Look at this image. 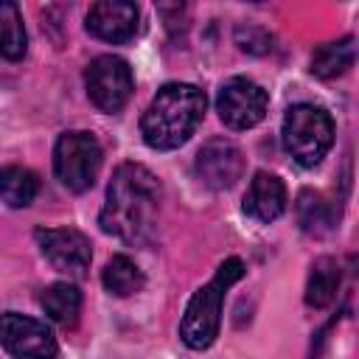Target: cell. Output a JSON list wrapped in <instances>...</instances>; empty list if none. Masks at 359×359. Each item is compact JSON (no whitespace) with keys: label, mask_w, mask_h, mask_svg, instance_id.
Here are the masks:
<instances>
[{"label":"cell","mask_w":359,"mask_h":359,"mask_svg":"<svg viewBox=\"0 0 359 359\" xmlns=\"http://www.w3.org/2000/svg\"><path fill=\"white\" fill-rule=\"evenodd\" d=\"M160 180L140 163H123L115 168L107 202L101 208L98 224L104 233L146 247L157 236V213H160Z\"/></svg>","instance_id":"1"},{"label":"cell","mask_w":359,"mask_h":359,"mask_svg":"<svg viewBox=\"0 0 359 359\" xmlns=\"http://www.w3.org/2000/svg\"><path fill=\"white\" fill-rule=\"evenodd\" d=\"M205 93L185 81H171L157 90L140 121V135L149 149H180L205 118Z\"/></svg>","instance_id":"2"},{"label":"cell","mask_w":359,"mask_h":359,"mask_svg":"<svg viewBox=\"0 0 359 359\" xmlns=\"http://www.w3.org/2000/svg\"><path fill=\"white\" fill-rule=\"evenodd\" d=\"M244 278V264L241 258H227L222 261V266L216 269V275L194 292V297L185 306V314L180 320V337L188 348L202 351L208 345H213V339L219 337V325H222V303L227 289Z\"/></svg>","instance_id":"3"},{"label":"cell","mask_w":359,"mask_h":359,"mask_svg":"<svg viewBox=\"0 0 359 359\" xmlns=\"http://www.w3.org/2000/svg\"><path fill=\"white\" fill-rule=\"evenodd\" d=\"M280 140L286 154L303 165L311 168L317 165L328 149L334 146V121L323 107L314 104H294L283 115L280 126Z\"/></svg>","instance_id":"4"},{"label":"cell","mask_w":359,"mask_h":359,"mask_svg":"<svg viewBox=\"0 0 359 359\" xmlns=\"http://www.w3.org/2000/svg\"><path fill=\"white\" fill-rule=\"evenodd\" d=\"M101 143L93 132H65L56 140L53 149V171L59 182L73 191L84 194L95 185V177L101 171Z\"/></svg>","instance_id":"5"},{"label":"cell","mask_w":359,"mask_h":359,"mask_svg":"<svg viewBox=\"0 0 359 359\" xmlns=\"http://www.w3.org/2000/svg\"><path fill=\"white\" fill-rule=\"evenodd\" d=\"M84 84H87V95L90 101L101 109V112H118L126 107L132 90H135V79H132V67L112 53L95 56L87 70H84Z\"/></svg>","instance_id":"6"},{"label":"cell","mask_w":359,"mask_h":359,"mask_svg":"<svg viewBox=\"0 0 359 359\" xmlns=\"http://www.w3.org/2000/svg\"><path fill=\"white\" fill-rule=\"evenodd\" d=\"M266 90L247 76H233L219 87L216 112L227 129H252L266 115Z\"/></svg>","instance_id":"7"},{"label":"cell","mask_w":359,"mask_h":359,"mask_svg":"<svg viewBox=\"0 0 359 359\" xmlns=\"http://www.w3.org/2000/svg\"><path fill=\"white\" fill-rule=\"evenodd\" d=\"M0 345L14 359H56L59 353L53 331L42 320L17 311L0 314Z\"/></svg>","instance_id":"8"},{"label":"cell","mask_w":359,"mask_h":359,"mask_svg":"<svg viewBox=\"0 0 359 359\" xmlns=\"http://www.w3.org/2000/svg\"><path fill=\"white\" fill-rule=\"evenodd\" d=\"M42 255L50 261L53 269L67 272V275H84V269L90 266L93 250H90V238L81 230L73 227H36L34 233Z\"/></svg>","instance_id":"9"},{"label":"cell","mask_w":359,"mask_h":359,"mask_svg":"<svg viewBox=\"0 0 359 359\" xmlns=\"http://www.w3.org/2000/svg\"><path fill=\"white\" fill-rule=\"evenodd\" d=\"M194 171H196V177H199L208 188H213V191L233 188L236 180H238L241 171H244L241 149H238L233 140H227V137H210V140L196 151Z\"/></svg>","instance_id":"10"},{"label":"cell","mask_w":359,"mask_h":359,"mask_svg":"<svg viewBox=\"0 0 359 359\" xmlns=\"http://www.w3.org/2000/svg\"><path fill=\"white\" fill-rule=\"evenodd\" d=\"M137 6L126 0H101L87 11V31L104 42H129L137 31Z\"/></svg>","instance_id":"11"},{"label":"cell","mask_w":359,"mask_h":359,"mask_svg":"<svg viewBox=\"0 0 359 359\" xmlns=\"http://www.w3.org/2000/svg\"><path fill=\"white\" fill-rule=\"evenodd\" d=\"M286 210V185L280 177L269 171H258L244 194V213L252 216L255 222H275Z\"/></svg>","instance_id":"12"},{"label":"cell","mask_w":359,"mask_h":359,"mask_svg":"<svg viewBox=\"0 0 359 359\" xmlns=\"http://www.w3.org/2000/svg\"><path fill=\"white\" fill-rule=\"evenodd\" d=\"M294 213H297V224L303 233L314 236V238H323L328 236L334 227H337V208L328 196H323L320 191H300L297 194V205H294Z\"/></svg>","instance_id":"13"},{"label":"cell","mask_w":359,"mask_h":359,"mask_svg":"<svg viewBox=\"0 0 359 359\" xmlns=\"http://www.w3.org/2000/svg\"><path fill=\"white\" fill-rule=\"evenodd\" d=\"M39 306L50 320H56L65 328H73L81 314V292L67 280H56L39 294Z\"/></svg>","instance_id":"14"},{"label":"cell","mask_w":359,"mask_h":359,"mask_svg":"<svg viewBox=\"0 0 359 359\" xmlns=\"http://www.w3.org/2000/svg\"><path fill=\"white\" fill-rule=\"evenodd\" d=\"M339 264L328 255L317 258L309 269V280H306V303L311 309H325L334 297H337V289H339Z\"/></svg>","instance_id":"15"},{"label":"cell","mask_w":359,"mask_h":359,"mask_svg":"<svg viewBox=\"0 0 359 359\" xmlns=\"http://www.w3.org/2000/svg\"><path fill=\"white\" fill-rule=\"evenodd\" d=\"M356 59V45H353V36H342L337 42H328V45H320L311 56V73L320 76V79H337L342 76Z\"/></svg>","instance_id":"16"},{"label":"cell","mask_w":359,"mask_h":359,"mask_svg":"<svg viewBox=\"0 0 359 359\" xmlns=\"http://www.w3.org/2000/svg\"><path fill=\"white\" fill-rule=\"evenodd\" d=\"M101 283H104V289H107L109 294H115V297H129V294H135V292L143 289L146 278H143L140 266H137L129 255H112V258L107 261L104 272H101Z\"/></svg>","instance_id":"17"},{"label":"cell","mask_w":359,"mask_h":359,"mask_svg":"<svg viewBox=\"0 0 359 359\" xmlns=\"http://www.w3.org/2000/svg\"><path fill=\"white\" fill-rule=\"evenodd\" d=\"M39 191V180L25 165H6L0 168V199L8 208H28Z\"/></svg>","instance_id":"18"},{"label":"cell","mask_w":359,"mask_h":359,"mask_svg":"<svg viewBox=\"0 0 359 359\" xmlns=\"http://www.w3.org/2000/svg\"><path fill=\"white\" fill-rule=\"evenodd\" d=\"M25 48H28V36L17 3L0 0V56L17 62L25 56Z\"/></svg>","instance_id":"19"},{"label":"cell","mask_w":359,"mask_h":359,"mask_svg":"<svg viewBox=\"0 0 359 359\" xmlns=\"http://www.w3.org/2000/svg\"><path fill=\"white\" fill-rule=\"evenodd\" d=\"M236 45L247 53H266L272 48V36L264 28L255 25H238L236 28Z\"/></svg>","instance_id":"20"}]
</instances>
